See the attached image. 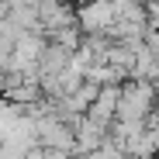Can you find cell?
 <instances>
[{
    "instance_id": "6da1fadb",
    "label": "cell",
    "mask_w": 159,
    "mask_h": 159,
    "mask_svg": "<svg viewBox=\"0 0 159 159\" xmlns=\"http://www.w3.org/2000/svg\"><path fill=\"white\" fill-rule=\"evenodd\" d=\"M152 104H156V90L145 80H131V83L118 87V121L121 125H142L152 114Z\"/></svg>"
},
{
    "instance_id": "7a4b0ae2",
    "label": "cell",
    "mask_w": 159,
    "mask_h": 159,
    "mask_svg": "<svg viewBox=\"0 0 159 159\" xmlns=\"http://www.w3.org/2000/svg\"><path fill=\"white\" fill-rule=\"evenodd\" d=\"M76 24L90 35H100V31L114 28V0H87L76 11Z\"/></svg>"
},
{
    "instance_id": "3957f363",
    "label": "cell",
    "mask_w": 159,
    "mask_h": 159,
    "mask_svg": "<svg viewBox=\"0 0 159 159\" xmlns=\"http://www.w3.org/2000/svg\"><path fill=\"white\" fill-rule=\"evenodd\" d=\"M114 114H118V87L107 83V87H100L97 100L90 104L87 121H93V125H100V128H107V125L114 121Z\"/></svg>"
},
{
    "instance_id": "277c9868",
    "label": "cell",
    "mask_w": 159,
    "mask_h": 159,
    "mask_svg": "<svg viewBox=\"0 0 159 159\" xmlns=\"http://www.w3.org/2000/svg\"><path fill=\"white\" fill-rule=\"evenodd\" d=\"M11 17V0H0V21Z\"/></svg>"
},
{
    "instance_id": "5b68a950",
    "label": "cell",
    "mask_w": 159,
    "mask_h": 159,
    "mask_svg": "<svg viewBox=\"0 0 159 159\" xmlns=\"http://www.w3.org/2000/svg\"><path fill=\"white\" fill-rule=\"evenodd\" d=\"M152 90H156V97H159V76H156V83H152Z\"/></svg>"
}]
</instances>
